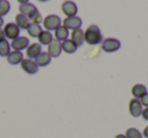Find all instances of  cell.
<instances>
[{"mask_svg":"<svg viewBox=\"0 0 148 138\" xmlns=\"http://www.w3.org/2000/svg\"><path fill=\"white\" fill-rule=\"evenodd\" d=\"M102 39H103V35L101 33V30L95 24L90 25L84 32V41L88 45H99V43H102Z\"/></svg>","mask_w":148,"mask_h":138,"instance_id":"6da1fadb","label":"cell"},{"mask_svg":"<svg viewBox=\"0 0 148 138\" xmlns=\"http://www.w3.org/2000/svg\"><path fill=\"white\" fill-rule=\"evenodd\" d=\"M60 22H62V20H60V16L51 14V15H47L43 19V26L49 31L56 30L59 26H60Z\"/></svg>","mask_w":148,"mask_h":138,"instance_id":"7a4b0ae2","label":"cell"},{"mask_svg":"<svg viewBox=\"0 0 148 138\" xmlns=\"http://www.w3.org/2000/svg\"><path fill=\"white\" fill-rule=\"evenodd\" d=\"M121 47V43L116 38H106L102 43V49L106 53H114Z\"/></svg>","mask_w":148,"mask_h":138,"instance_id":"3957f363","label":"cell"},{"mask_svg":"<svg viewBox=\"0 0 148 138\" xmlns=\"http://www.w3.org/2000/svg\"><path fill=\"white\" fill-rule=\"evenodd\" d=\"M19 11H20V13H21L22 15L26 16V17H27L28 19H30V20L34 17L35 14L38 13V10H37V8L31 3L21 4V5L19 6Z\"/></svg>","mask_w":148,"mask_h":138,"instance_id":"277c9868","label":"cell"},{"mask_svg":"<svg viewBox=\"0 0 148 138\" xmlns=\"http://www.w3.org/2000/svg\"><path fill=\"white\" fill-rule=\"evenodd\" d=\"M3 32H4L5 37L13 41V39H15L18 37L19 32H20V29L15 23H7L5 26H4Z\"/></svg>","mask_w":148,"mask_h":138,"instance_id":"5b68a950","label":"cell"},{"mask_svg":"<svg viewBox=\"0 0 148 138\" xmlns=\"http://www.w3.org/2000/svg\"><path fill=\"white\" fill-rule=\"evenodd\" d=\"M21 69L28 75H34L38 72V67L33 60L29 58H24L21 60Z\"/></svg>","mask_w":148,"mask_h":138,"instance_id":"8992f818","label":"cell"},{"mask_svg":"<svg viewBox=\"0 0 148 138\" xmlns=\"http://www.w3.org/2000/svg\"><path fill=\"white\" fill-rule=\"evenodd\" d=\"M62 10L68 17H72V16H76L78 13V7H77L76 3L73 1H64L62 4Z\"/></svg>","mask_w":148,"mask_h":138,"instance_id":"52a82bcc","label":"cell"},{"mask_svg":"<svg viewBox=\"0 0 148 138\" xmlns=\"http://www.w3.org/2000/svg\"><path fill=\"white\" fill-rule=\"evenodd\" d=\"M64 26L66 29H78L82 26V19L78 16H72L66 17L64 20Z\"/></svg>","mask_w":148,"mask_h":138,"instance_id":"ba28073f","label":"cell"},{"mask_svg":"<svg viewBox=\"0 0 148 138\" xmlns=\"http://www.w3.org/2000/svg\"><path fill=\"white\" fill-rule=\"evenodd\" d=\"M129 112L133 117H139L142 113V105L139 99H132L129 102Z\"/></svg>","mask_w":148,"mask_h":138,"instance_id":"9c48e42d","label":"cell"},{"mask_svg":"<svg viewBox=\"0 0 148 138\" xmlns=\"http://www.w3.org/2000/svg\"><path fill=\"white\" fill-rule=\"evenodd\" d=\"M29 45V41H28L27 37L24 36H19L17 38L13 39L11 43V47L14 51H22V49H26V47Z\"/></svg>","mask_w":148,"mask_h":138,"instance_id":"30bf717a","label":"cell"},{"mask_svg":"<svg viewBox=\"0 0 148 138\" xmlns=\"http://www.w3.org/2000/svg\"><path fill=\"white\" fill-rule=\"evenodd\" d=\"M47 51H49L47 54L51 56V58H58L62 53V43L58 39H53L49 45Z\"/></svg>","mask_w":148,"mask_h":138,"instance_id":"8fae6325","label":"cell"},{"mask_svg":"<svg viewBox=\"0 0 148 138\" xmlns=\"http://www.w3.org/2000/svg\"><path fill=\"white\" fill-rule=\"evenodd\" d=\"M51 56L49 55L45 51H41L38 56L35 58V64L37 65V67H47V65L51 62Z\"/></svg>","mask_w":148,"mask_h":138,"instance_id":"7c38bea8","label":"cell"},{"mask_svg":"<svg viewBox=\"0 0 148 138\" xmlns=\"http://www.w3.org/2000/svg\"><path fill=\"white\" fill-rule=\"evenodd\" d=\"M72 36V39L71 41H74L75 43L77 45V47H81V45L84 43V31L82 30L81 28L78 29H74L71 34Z\"/></svg>","mask_w":148,"mask_h":138,"instance_id":"4fadbf2b","label":"cell"},{"mask_svg":"<svg viewBox=\"0 0 148 138\" xmlns=\"http://www.w3.org/2000/svg\"><path fill=\"white\" fill-rule=\"evenodd\" d=\"M40 53H41V45L36 43L28 45L27 49H26V56L29 58H35Z\"/></svg>","mask_w":148,"mask_h":138,"instance_id":"5bb4252c","label":"cell"},{"mask_svg":"<svg viewBox=\"0 0 148 138\" xmlns=\"http://www.w3.org/2000/svg\"><path fill=\"white\" fill-rule=\"evenodd\" d=\"M23 60V55H22L21 51H14L12 53H10L7 56V60L10 65H17L19 62H21V60Z\"/></svg>","mask_w":148,"mask_h":138,"instance_id":"9a60e30c","label":"cell"},{"mask_svg":"<svg viewBox=\"0 0 148 138\" xmlns=\"http://www.w3.org/2000/svg\"><path fill=\"white\" fill-rule=\"evenodd\" d=\"M131 93L134 96L136 99H140L142 96H144L147 93L146 87L144 85H141V84H137V85L133 86L132 90H131Z\"/></svg>","mask_w":148,"mask_h":138,"instance_id":"2e32d148","label":"cell"},{"mask_svg":"<svg viewBox=\"0 0 148 138\" xmlns=\"http://www.w3.org/2000/svg\"><path fill=\"white\" fill-rule=\"evenodd\" d=\"M77 49H78L77 45L71 39H66L62 43V49L66 54H74L77 51Z\"/></svg>","mask_w":148,"mask_h":138,"instance_id":"e0dca14e","label":"cell"},{"mask_svg":"<svg viewBox=\"0 0 148 138\" xmlns=\"http://www.w3.org/2000/svg\"><path fill=\"white\" fill-rule=\"evenodd\" d=\"M15 20H16V25L19 27V29H27L28 26L30 25V21L26 16L22 15L21 13L20 14H17L15 17Z\"/></svg>","mask_w":148,"mask_h":138,"instance_id":"ac0fdd59","label":"cell"},{"mask_svg":"<svg viewBox=\"0 0 148 138\" xmlns=\"http://www.w3.org/2000/svg\"><path fill=\"white\" fill-rule=\"evenodd\" d=\"M37 38H38V41L40 45H49L51 41H53V34H51L49 30H42L39 33Z\"/></svg>","mask_w":148,"mask_h":138,"instance_id":"d6986e66","label":"cell"},{"mask_svg":"<svg viewBox=\"0 0 148 138\" xmlns=\"http://www.w3.org/2000/svg\"><path fill=\"white\" fill-rule=\"evenodd\" d=\"M55 35L57 37L58 41H66L69 36V29H66L64 26H59L57 29H56Z\"/></svg>","mask_w":148,"mask_h":138,"instance_id":"ffe728a7","label":"cell"},{"mask_svg":"<svg viewBox=\"0 0 148 138\" xmlns=\"http://www.w3.org/2000/svg\"><path fill=\"white\" fill-rule=\"evenodd\" d=\"M41 31L42 30H41V27L39 26V24L30 23V25L27 28V33L32 37H37Z\"/></svg>","mask_w":148,"mask_h":138,"instance_id":"44dd1931","label":"cell"},{"mask_svg":"<svg viewBox=\"0 0 148 138\" xmlns=\"http://www.w3.org/2000/svg\"><path fill=\"white\" fill-rule=\"evenodd\" d=\"M10 54V45L6 39L0 41V56H7Z\"/></svg>","mask_w":148,"mask_h":138,"instance_id":"7402d4cb","label":"cell"},{"mask_svg":"<svg viewBox=\"0 0 148 138\" xmlns=\"http://www.w3.org/2000/svg\"><path fill=\"white\" fill-rule=\"evenodd\" d=\"M125 136L127 138H142V134L136 128H129L125 132Z\"/></svg>","mask_w":148,"mask_h":138,"instance_id":"603a6c76","label":"cell"},{"mask_svg":"<svg viewBox=\"0 0 148 138\" xmlns=\"http://www.w3.org/2000/svg\"><path fill=\"white\" fill-rule=\"evenodd\" d=\"M10 4L7 0H0V16H4L9 12Z\"/></svg>","mask_w":148,"mask_h":138,"instance_id":"cb8c5ba5","label":"cell"},{"mask_svg":"<svg viewBox=\"0 0 148 138\" xmlns=\"http://www.w3.org/2000/svg\"><path fill=\"white\" fill-rule=\"evenodd\" d=\"M31 21H32V23H34V24H39L41 21H42V17H41V14L39 13H37V14H35L34 15V17L31 19Z\"/></svg>","mask_w":148,"mask_h":138,"instance_id":"d4e9b609","label":"cell"},{"mask_svg":"<svg viewBox=\"0 0 148 138\" xmlns=\"http://www.w3.org/2000/svg\"><path fill=\"white\" fill-rule=\"evenodd\" d=\"M140 103L141 105L145 106V107H148V93L145 94L144 96H142V97L140 98Z\"/></svg>","mask_w":148,"mask_h":138,"instance_id":"484cf974","label":"cell"},{"mask_svg":"<svg viewBox=\"0 0 148 138\" xmlns=\"http://www.w3.org/2000/svg\"><path fill=\"white\" fill-rule=\"evenodd\" d=\"M141 115H142V118L144 119V120L148 121V107L145 108L144 110H142V113H141Z\"/></svg>","mask_w":148,"mask_h":138,"instance_id":"4316f807","label":"cell"},{"mask_svg":"<svg viewBox=\"0 0 148 138\" xmlns=\"http://www.w3.org/2000/svg\"><path fill=\"white\" fill-rule=\"evenodd\" d=\"M143 136L148 138V125L146 127H145L144 129H143Z\"/></svg>","mask_w":148,"mask_h":138,"instance_id":"83f0119b","label":"cell"},{"mask_svg":"<svg viewBox=\"0 0 148 138\" xmlns=\"http://www.w3.org/2000/svg\"><path fill=\"white\" fill-rule=\"evenodd\" d=\"M3 39H5V35H4L3 30H2V29L0 28V41H3Z\"/></svg>","mask_w":148,"mask_h":138,"instance_id":"f1b7e54d","label":"cell"},{"mask_svg":"<svg viewBox=\"0 0 148 138\" xmlns=\"http://www.w3.org/2000/svg\"><path fill=\"white\" fill-rule=\"evenodd\" d=\"M17 1L19 2L20 4H25V3H28L29 0H17Z\"/></svg>","mask_w":148,"mask_h":138,"instance_id":"f546056e","label":"cell"},{"mask_svg":"<svg viewBox=\"0 0 148 138\" xmlns=\"http://www.w3.org/2000/svg\"><path fill=\"white\" fill-rule=\"evenodd\" d=\"M115 138H127L125 135H123V134H118V135H116Z\"/></svg>","mask_w":148,"mask_h":138,"instance_id":"4dcf8cb0","label":"cell"},{"mask_svg":"<svg viewBox=\"0 0 148 138\" xmlns=\"http://www.w3.org/2000/svg\"><path fill=\"white\" fill-rule=\"evenodd\" d=\"M3 18H2V16H0V26H2L3 25Z\"/></svg>","mask_w":148,"mask_h":138,"instance_id":"1f68e13d","label":"cell"},{"mask_svg":"<svg viewBox=\"0 0 148 138\" xmlns=\"http://www.w3.org/2000/svg\"><path fill=\"white\" fill-rule=\"evenodd\" d=\"M38 1H40V2H47V1H49V0H38Z\"/></svg>","mask_w":148,"mask_h":138,"instance_id":"d6a6232c","label":"cell"}]
</instances>
